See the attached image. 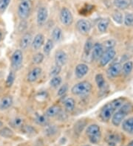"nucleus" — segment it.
<instances>
[{
    "instance_id": "obj_6",
    "label": "nucleus",
    "mask_w": 133,
    "mask_h": 146,
    "mask_svg": "<svg viewBox=\"0 0 133 146\" xmlns=\"http://www.w3.org/2000/svg\"><path fill=\"white\" fill-rule=\"evenodd\" d=\"M23 63V53L21 50H15L11 55V66L14 70H19Z\"/></svg>"
},
{
    "instance_id": "obj_2",
    "label": "nucleus",
    "mask_w": 133,
    "mask_h": 146,
    "mask_svg": "<svg viewBox=\"0 0 133 146\" xmlns=\"http://www.w3.org/2000/svg\"><path fill=\"white\" fill-rule=\"evenodd\" d=\"M133 112V104L132 103H125L120 109H118L111 117L112 125L119 126L128 114Z\"/></svg>"
},
{
    "instance_id": "obj_41",
    "label": "nucleus",
    "mask_w": 133,
    "mask_h": 146,
    "mask_svg": "<svg viewBox=\"0 0 133 146\" xmlns=\"http://www.w3.org/2000/svg\"><path fill=\"white\" fill-rule=\"evenodd\" d=\"M11 0H0V13L5 12L8 7Z\"/></svg>"
},
{
    "instance_id": "obj_47",
    "label": "nucleus",
    "mask_w": 133,
    "mask_h": 146,
    "mask_svg": "<svg viewBox=\"0 0 133 146\" xmlns=\"http://www.w3.org/2000/svg\"><path fill=\"white\" fill-rule=\"evenodd\" d=\"M21 1H23V0H21Z\"/></svg>"
},
{
    "instance_id": "obj_10",
    "label": "nucleus",
    "mask_w": 133,
    "mask_h": 146,
    "mask_svg": "<svg viewBox=\"0 0 133 146\" xmlns=\"http://www.w3.org/2000/svg\"><path fill=\"white\" fill-rule=\"evenodd\" d=\"M121 72H122V65L121 63L118 62L111 64V66L107 69V71H106V74L108 77L111 78H117L121 75Z\"/></svg>"
},
{
    "instance_id": "obj_39",
    "label": "nucleus",
    "mask_w": 133,
    "mask_h": 146,
    "mask_svg": "<svg viewBox=\"0 0 133 146\" xmlns=\"http://www.w3.org/2000/svg\"><path fill=\"white\" fill-rule=\"evenodd\" d=\"M47 117L46 115H42V114H37L35 117V122L39 125H45L47 123Z\"/></svg>"
},
{
    "instance_id": "obj_13",
    "label": "nucleus",
    "mask_w": 133,
    "mask_h": 146,
    "mask_svg": "<svg viewBox=\"0 0 133 146\" xmlns=\"http://www.w3.org/2000/svg\"><path fill=\"white\" fill-rule=\"evenodd\" d=\"M55 65L59 66H63L68 62V54L64 52V50H58L55 54Z\"/></svg>"
},
{
    "instance_id": "obj_28",
    "label": "nucleus",
    "mask_w": 133,
    "mask_h": 146,
    "mask_svg": "<svg viewBox=\"0 0 133 146\" xmlns=\"http://www.w3.org/2000/svg\"><path fill=\"white\" fill-rule=\"evenodd\" d=\"M95 79H96V83L97 84L98 87L100 89H104L105 86H106V81H105L103 75L102 74H97L96 75Z\"/></svg>"
},
{
    "instance_id": "obj_7",
    "label": "nucleus",
    "mask_w": 133,
    "mask_h": 146,
    "mask_svg": "<svg viewBox=\"0 0 133 146\" xmlns=\"http://www.w3.org/2000/svg\"><path fill=\"white\" fill-rule=\"evenodd\" d=\"M59 19L62 25L65 26H70L73 22V16L72 12L68 7H62L60 11Z\"/></svg>"
},
{
    "instance_id": "obj_37",
    "label": "nucleus",
    "mask_w": 133,
    "mask_h": 146,
    "mask_svg": "<svg viewBox=\"0 0 133 146\" xmlns=\"http://www.w3.org/2000/svg\"><path fill=\"white\" fill-rule=\"evenodd\" d=\"M116 41L113 39H109L106 40L104 43L103 46L105 50H109V49H114V46H115Z\"/></svg>"
},
{
    "instance_id": "obj_27",
    "label": "nucleus",
    "mask_w": 133,
    "mask_h": 146,
    "mask_svg": "<svg viewBox=\"0 0 133 146\" xmlns=\"http://www.w3.org/2000/svg\"><path fill=\"white\" fill-rule=\"evenodd\" d=\"M9 124H10V125L12 128H21V127H23L24 125V119L21 117H15L13 119H11L10 123H9Z\"/></svg>"
},
{
    "instance_id": "obj_40",
    "label": "nucleus",
    "mask_w": 133,
    "mask_h": 146,
    "mask_svg": "<svg viewBox=\"0 0 133 146\" xmlns=\"http://www.w3.org/2000/svg\"><path fill=\"white\" fill-rule=\"evenodd\" d=\"M68 91V85L67 84H64L63 85H61L59 87V90H58V92H57V95L59 97H61L63 95L67 93V92Z\"/></svg>"
},
{
    "instance_id": "obj_18",
    "label": "nucleus",
    "mask_w": 133,
    "mask_h": 146,
    "mask_svg": "<svg viewBox=\"0 0 133 146\" xmlns=\"http://www.w3.org/2000/svg\"><path fill=\"white\" fill-rule=\"evenodd\" d=\"M61 111V108L60 106L58 104H55V105L50 106L47 109L45 115L47 117H54L59 115Z\"/></svg>"
},
{
    "instance_id": "obj_21",
    "label": "nucleus",
    "mask_w": 133,
    "mask_h": 146,
    "mask_svg": "<svg viewBox=\"0 0 133 146\" xmlns=\"http://www.w3.org/2000/svg\"><path fill=\"white\" fill-rule=\"evenodd\" d=\"M51 38L53 42H60L63 39V32L59 27L53 28L51 33Z\"/></svg>"
},
{
    "instance_id": "obj_25",
    "label": "nucleus",
    "mask_w": 133,
    "mask_h": 146,
    "mask_svg": "<svg viewBox=\"0 0 133 146\" xmlns=\"http://www.w3.org/2000/svg\"><path fill=\"white\" fill-rule=\"evenodd\" d=\"M54 47V42L52 39H47L43 45V52L44 55H49L51 52L52 50Z\"/></svg>"
},
{
    "instance_id": "obj_26",
    "label": "nucleus",
    "mask_w": 133,
    "mask_h": 146,
    "mask_svg": "<svg viewBox=\"0 0 133 146\" xmlns=\"http://www.w3.org/2000/svg\"><path fill=\"white\" fill-rule=\"evenodd\" d=\"M133 70V62L132 61H127L122 66V72L124 75H129Z\"/></svg>"
},
{
    "instance_id": "obj_43",
    "label": "nucleus",
    "mask_w": 133,
    "mask_h": 146,
    "mask_svg": "<svg viewBox=\"0 0 133 146\" xmlns=\"http://www.w3.org/2000/svg\"><path fill=\"white\" fill-rule=\"evenodd\" d=\"M127 146H133V140H132L129 144H128Z\"/></svg>"
},
{
    "instance_id": "obj_30",
    "label": "nucleus",
    "mask_w": 133,
    "mask_h": 146,
    "mask_svg": "<svg viewBox=\"0 0 133 146\" xmlns=\"http://www.w3.org/2000/svg\"><path fill=\"white\" fill-rule=\"evenodd\" d=\"M0 136L4 138H11L13 136V131L7 127L2 128L0 129Z\"/></svg>"
},
{
    "instance_id": "obj_32",
    "label": "nucleus",
    "mask_w": 133,
    "mask_h": 146,
    "mask_svg": "<svg viewBox=\"0 0 133 146\" xmlns=\"http://www.w3.org/2000/svg\"><path fill=\"white\" fill-rule=\"evenodd\" d=\"M62 83V79L60 76L52 77V78L50 80V85L53 88H58L60 86Z\"/></svg>"
},
{
    "instance_id": "obj_42",
    "label": "nucleus",
    "mask_w": 133,
    "mask_h": 146,
    "mask_svg": "<svg viewBox=\"0 0 133 146\" xmlns=\"http://www.w3.org/2000/svg\"><path fill=\"white\" fill-rule=\"evenodd\" d=\"M2 37H3V36H2V31H0V41H2Z\"/></svg>"
},
{
    "instance_id": "obj_20",
    "label": "nucleus",
    "mask_w": 133,
    "mask_h": 146,
    "mask_svg": "<svg viewBox=\"0 0 133 146\" xmlns=\"http://www.w3.org/2000/svg\"><path fill=\"white\" fill-rule=\"evenodd\" d=\"M13 100L11 96H5L0 100V110H7L13 105Z\"/></svg>"
},
{
    "instance_id": "obj_22",
    "label": "nucleus",
    "mask_w": 133,
    "mask_h": 146,
    "mask_svg": "<svg viewBox=\"0 0 133 146\" xmlns=\"http://www.w3.org/2000/svg\"><path fill=\"white\" fill-rule=\"evenodd\" d=\"M63 104H64L65 110L68 112H72L75 109V107H76V101L72 98H66L64 102H63Z\"/></svg>"
},
{
    "instance_id": "obj_19",
    "label": "nucleus",
    "mask_w": 133,
    "mask_h": 146,
    "mask_svg": "<svg viewBox=\"0 0 133 146\" xmlns=\"http://www.w3.org/2000/svg\"><path fill=\"white\" fill-rule=\"evenodd\" d=\"M122 129L129 134H133V117L124 119L121 123Z\"/></svg>"
},
{
    "instance_id": "obj_33",
    "label": "nucleus",
    "mask_w": 133,
    "mask_h": 146,
    "mask_svg": "<svg viewBox=\"0 0 133 146\" xmlns=\"http://www.w3.org/2000/svg\"><path fill=\"white\" fill-rule=\"evenodd\" d=\"M124 23L126 27L133 26V13H129L125 15L124 18Z\"/></svg>"
},
{
    "instance_id": "obj_8",
    "label": "nucleus",
    "mask_w": 133,
    "mask_h": 146,
    "mask_svg": "<svg viewBox=\"0 0 133 146\" xmlns=\"http://www.w3.org/2000/svg\"><path fill=\"white\" fill-rule=\"evenodd\" d=\"M115 55H116V52L114 49L105 50L103 55H101V58L99 59L100 65L101 66H106L115 58Z\"/></svg>"
},
{
    "instance_id": "obj_15",
    "label": "nucleus",
    "mask_w": 133,
    "mask_h": 146,
    "mask_svg": "<svg viewBox=\"0 0 133 146\" xmlns=\"http://www.w3.org/2000/svg\"><path fill=\"white\" fill-rule=\"evenodd\" d=\"M44 41L45 39H44V36L43 34H36L33 38L32 43H31V46H32L33 50H39V49L41 48L44 44Z\"/></svg>"
},
{
    "instance_id": "obj_23",
    "label": "nucleus",
    "mask_w": 133,
    "mask_h": 146,
    "mask_svg": "<svg viewBox=\"0 0 133 146\" xmlns=\"http://www.w3.org/2000/svg\"><path fill=\"white\" fill-rule=\"evenodd\" d=\"M109 25H110V19H102L98 23V30L101 33H105L107 31V29H108Z\"/></svg>"
},
{
    "instance_id": "obj_17",
    "label": "nucleus",
    "mask_w": 133,
    "mask_h": 146,
    "mask_svg": "<svg viewBox=\"0 0 133 146\" xmlns=\"http://www.w3.org/2000/svg\"><path fill=\"white\" fill-rule=\"evenodd\" d=\"M89 72V66L86 64H79L76 66L75 75L77 78L82 79L87 75Z\"/></svg>"
},
{
    "instance_id": "obj_29",
    "label": "nucleus",
    "mask_w": 133,
    "mask_h": 146,
    "mask_svg": "<svg viewBox=\"0 0 133 146\" xmlns=\"http://www.w3.org/2000/svg\"><path fill=\"white\" fill-rule=\"evenodd\" d=\"M92 46H93V42H92V39L89 38V39L86 41L85 44H84V52L86 56L90 55Z\"/></svg>"
},
{
    "instance_id": "obj_35",
    "label": "nucleus",
    "mask_w": 133,
    "mask_h": 146,
    "mask_svg": "<svg viewBox=\"0 0 133 146\" xmlns=\"http://www.w3.org/2000/svg\"><path fill=\"white\" fill-rule=\"evenodd\" d=\"M44 55L41 52H37L35 55H33L32 58V61L33 64H40L42 63L44 61Z\"/></svg>"
},
{
    "instance_id": "obj_24",
    "label": "nucleus",
    "mask_w": 133,
    "mask_h": 146,
    "mask_svg": "<svg viewBox=\"0 0 133 146\" xmlns=\"http://www.w3.org/2000/svg\"><path fill=\"white\" fill-rule=\"evenodd\" d=\"M114 5L120 10H125L130 7V0H114Z\"/></svg>"
},
{
    "instance_id": "obj_9",
    "label": "nucleus",
    "mask_w": 133,
    "mask_h": 146,
    "mask_svg": "<svg viewBox=\"0 0 133 146\" xmlns=\"http://www.w3.org/2000/svg\"><path fill=\"white\" fill-rule=\"evenodd\" d=\"M76 27L80 33L83 34V35H87L90 32L92 25L88 20L79 19L76 22Z\"/></svg>"
},
{
    "instance_id": "obj_38",
    "label": "nucleus",
    "mask_w": 133,
    "mask_h": 146,
    "mask_svg": "<svg viewBox=\"0 0 133 146\" xmlns=\"http://www.w3.org/2000/svg\"><path fill=\"white\" fill-rule=\"evenodd\" d=\"M61 71V67L58 65H55L51 68V70L50 71V77H55L58 76L59 75V73Z\"/></svg>"
},
{
    "instance_id": "obj_16",
    "label": "nucleus",
    "mask_w": 133,
    "mask_h": 146,
    "mask_svg": "<svg viewBox=\"0 0 133 146\" xmlns=\"http://www.w3.org/2000/svg\"><path fill=\"white\" fill-rule=\"evenodd\" d=\"M41 72H42V70H41V67H35L33 69L30 70L29 72V73L27 74V80L28 81L29 83H33L35 81L39 79V78L40 77V75H41Z\"/></svg>"
},
{
    "instance_id": "obj_3",
    "label": "nucleus",
    "mask_w": 133,
    "mask_h": 146,
    "mask_svg": "<svg viewBox=\"0 0 133 146\" xmlns=\"http://www.w3.org/2000/svg\"><path fill=\"white\" fill-rule=\"evenodd\" d=\"M92 89V84L89 81L84 80V81H81L78 84H75L71 89V92L76 96H83V95L88 94L91 92Z\"/></svg>"
},
{
    "instance_id": "obj_5",
    "label": "nucleus",
    "mask_w": 133,
    "mask_h": 146,
    "mask_svg": "<svg viewBox=\"0 0 133 146\" xmlns=\"http://www.w3.org/2000/svg\"><path fill=\"white\" fill-rule=\"evenodd\" d=\"M31 11V5L28 0H23L18 6V16L21 20H25L29 17Z\"/></svg>"
},
{
    "instance_id": "obj_34",
    "label": "nucleus",
    "mask_w": 133,
    "mask_h": 146,
    "mask_svg": "<svg viewBox=\"0 0 133 146\" xmlns=\"http://www.w3.org/2000/svg\"><path fill=\"white\" fill-rule=\"evenodd\" d=\"M120 140V138L116 134H110L107 137V143L110 146H115L116 143H118Z\"/></svg>"
},
{
    "instance_id": "obj_4",
    "label": "nucleus",
    "mask_w": 133,
    "mask_h": 146,
    "mask_svg": "<svg viewBox=\"0 0 133 146\" xmlns=\"http://www.w3.org/2000/svg\"><path fill=\"white\" fill-rule=\"evenodd\" d=\"M86 134L92 144H98L101 137V128L97 124H91L86 129Z\"/></svg>"
},
{
    "instance_id": "obj_14",
    "label": "nucleus",
    "mask_w": 133,
    "mask_h": 146,
    "mask_svg": "<svg viewBox=\"0 0 133 146\" xmlns=\"http://www.w3.org/2000/svg\"><path fill=\"white\" fill-rule=\"evenodd\" d=\"M33 41V36L30 33H26L21 36L19 41V46L21 50H25L27 49L31 45Z\"/></svg>"
},
{
    "instance_id": "obj_11",
    "label": "nucleus",
    "mask_w": 133,
    "mask_h": 146,
    "mask_svg": "<svg viewBox=\"0 0 133 146\" xmlns=\"http://www.w3.org/2000/svg\"><path fill=\"white\" fill-rule=\"evenodd\" d=\"M104 52L103 44L101 43H95L92 46V51H91V58L93 61H99L101 55H103Z\"/></svg>"
},
{
    "instance_id": "obj_12",
    "label": "nucleus",
    "mask_w": 133,
    "mask_h": 146,
    "mask_svg": "<svg viewBox=\"0 0 133 146\" xmlns=\"http://www.w3.org/2000/svg\"><path fill=\"white\" fill-rule=\"evenodd\" d=\"M48 18V11L47 8L45 7H39L37 12V16H36V20H37V24L39 27H41L44 24L46 23L47 20Z\"/></svg>"
},
{
    "instance_id": "obj_1",
    "label": "nucleus",
    "mask_w": 133,
    "mask_h": 146,
    "mask_svg": "<svg viewBox=\"0 0 133 146\" xmlns=\"http://www.w3.org/2000/svg\"><path fill=\"white\" fill-rule=\"evenodd\" d=\"M126 103V98H118L117 99L109 102L106 105L102 107L100 111L99 117L103 122H108L114 113L118 109H120L122 105Z\"/></svg>"
},
{
    "instance_id": "obj_36",
    "label": "nucleus",
    "mask_w": 133,
    "mask_h": 146,
    "mask_svg": "<svg viewBox=\"0 0 133 146\" xmlns=\"http://www.w3.org/2000/svg\"><path fill=\"white\" fill-rule=\"evenodd\" d=\"M15 80V73L13 71H11L9 72L8 75L7 77V79H6V86L7 87H11L12 85L13 84Z\"/></svg>"
},
{
    "instance_id": "obj_44",
    "label": "nucleus",
    "mask_w": 133,
    "mask_h": 146,
    "mask_svg": "<svg viewBox=\"0 0 133 146\" xmlns=\"http://www.w3.org/2000/svg\"><path fill=\"white\" fill-rule=\"evenodd\" d=\"M2 126H3V123L0 120V129L2 128Z\"/></svg>"
},
{
    "instance_id": "obj_45",
    "label": "nucleus",
    "mask_w": 133,
    "mask_h": 146,
    "mask_svg": "<svg viewBox=\"0 0 133 146\" xmlns=\"http://www.w3.org/2000/svg\"><path fill=\"white\" fill-rule=\"evenodd\" d=\"M130 5L133 7V0H130Z\"/></svg>"
},
{
    "instance_id": "obj_46",
    "label": "nucleus",
    "mask_w": 133,
    "mask_h": 146,
    "mask_svg": "<svg viewBox=\"0 0 133 146\" xmlns=\"http://www.w3.org/2000/svg\"><path fill=\"white\" fill-rule=\"evenodd\" d=\"M84 146H90V145H84Z\"/></svg>"
},
{
    "instance_id": "obj_31",
    "label": "nucleus",
    "mask_w": 133,
    "mask_h": 146,
    "mask_svg": "<svg viewBox=\"0 0 133 146\" xmlns=\"http://www.w3.org/2000/svg\"><path fill=\"white\" fill-rule=\"evenodd\" d=\"M112 18L115 23L118 24V25H121L123 23V21H124V16H123L122 13L120 11H115L112 13Z\"/></svg>"
}]
</instances>
